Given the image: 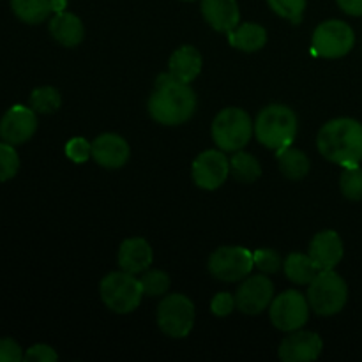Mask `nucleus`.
Here are the masks:
<instances>
[{"instance_id": "1", "label": "nucleus", "mask_w": 362, "mask_h": 362, "mask_svg": "<svg viewBox=\"0 0 362 362\" xmlns=\"http://www.w3.org/2000/svg\"><path fill=\"white\" fill-rule=\"evenodd\" d=\"M197 94L189 83L175 80L170 73L159 74L147 103L148 115L161 126H180L193 119Z\"/></svg>"}, {"instance_id": "2", "label": "nucleus", "mask_w": 362, "mask_h": 362, "mask_svg": "<svg viewBox=\"0 0 362 362\" xmlns=\"http://www.w3.org/2000/svg\"><path fill=\"white\" fill-rule=\"evenodd\" d=\"M318 152L339 166H356L362 161V124L350 117H338L320 127Z\"/></svg>"}, {"instance_id": "3", "label": "nucleus", "mask_w": 362, "mask_h": 362, "mask_svg": "<svg viewBox=\"0 0 362 362\" xmlns=\"http://www.w3.org/2000/svg\"><path fill=\"white\" fill-rule=\"evenodd\" d=\"M299 131L297 115L286 105H269L255 120V136L264 147L279 151L293 144Z\"/></svg>"}, {"instance_id": "4", "label": "nucleus", "mask_w": 362, "mask_h": 362, "mask_svg": "<svg viewBox=\"0 0 362 362\" xmlns=\"http://www.w3.org/2000/svg\"><path fill=\"white\" fill-rule=\"evenodd\" d=\"M212 140L223 152L243 151L253 136L255 124L243 108L221 110L212 120Z\"/></svg>"}, {"instance_id": "5", "label": "nucleus", "mask_w": 362, "mask_h": 362, "mask_svg": "<svg viewBox=\"0 0 362 362\" xmlns=\"http://www.w3.org/2000/svg\"><path fill=\"white\" fill-rule=\"evenodd\" d=\"M99 293H101V300L105 303V306L119 315H126L136 310L141 303V297L145 296L140 278L122 271V269L110 272L101 279Z\"/></svg>"}, {"instance_id": "6", "label": "nucleus", "mask_w": 362, "mask_h": 362, "mask_svg": "<svg viewBox=\"0 0 362 362\" xmlns=\"http://www.w3.org/2000/svg\"><path fill=\"white\" fill-rule=\"evenodd\" d=\"M306 297L310 308L315 313L320 315V317H332L346 306L349 286L334 269L320 271L317 278L310 283Z\"/></svg>"}, {"instance_id": "7", "label": "nucleus", "mask_w": 362, "mask_h": 362, "mask_svg": "<svg viewBox=\"0 0 362 362\" xmlns=\"http://www.w3.org/2000/svg\"><path fill=\"white\" fill-rule=\"evenodd\" d=\"M356 45V32L346 21L327 20L322 21L313 32L311 52L322 59H341L349 55Z\"/></svg>"}, {"instance_id": "8", "label": "nucleus", "mask_w": 362, "mask_h": 362, "mask_svg": "<svg viewBox=\"0 0 362 362\" xmlns=\"http://www.w3.org/2000/svg\"><path fill=\"white\" fill-rule=\"evenodd\" d=\"M158 325L163 334L168 338H186L194 327V304L189 297L182 293H170L158 306Z\"/></svg>"}, {"instance_id": "9", "label": "nucleus", "mask_w": 362, "mask_h": 362, "mask_svg": "<svg viewBox=\"0 0 362 362\" xmlns=\"http://www.w3.org/2000/svg\"><path fill=\"white\" fill-rule=\"evenodd\" d=\"M253 253L244 246H221L209 258V272L225 283L243 281L253 272Z\"/></svg>"}, {"instance_id": "10", "label": "nucleus", "mask_w": 362, "mask_h": 362, "mask_svg": "<svg viewBox=\"0 0 362 362\" xmlns=\"http://www.w3.org/2000/svg\"><path fill=\"white\" fill-rule=\"evenodd\" d=\"M269 318L272 325L281 332H292L304 327L310 320L308 297L297 290H286L279 293L269 306Z\"/></svg>"}, {"instance_id": "11", "label": "nucleus", "mask_w": 362, "mask_h": 362, "mask_svg": "<svg viewBox=\"0 0 362 362\" xmlns=\"http://www.w3.org/2000/svg\"><path fill=\"white\" fill-rule=\"evenodd\" d=\"M230 175V159L225 152L204 151L191 166V179L200 189L216 191L226 182Z\"/></svg>"}, {"instance_id": "12", "label": "nucleus", "mask_w": 362, "mask_h": 362, "mask_svg": "<svg viewBox=\"0 0 362 362\" xmlns=\"http://www.w3.org/2000/svg\"><path fill=\"white\" fill-rule=\"evenodd\" d=\"M274 299V285L264 274H253L243 279L235 293V303L244 315H260Z\"/></svg>"}, {"instance_id": "13", "label": "nucleus", "mask_w": 362, "mask_h": 362, "mask_svg": "<svg viewBox=\"0 0 362 362\" xmlns=\"http://www.w3.org/2000/svg\"><path fill=\"white\" fill-rule=\"evenodd\" d=\"M37 131V115L32 108L14 105L0 119V138L11 145H21Z\"/></svg>"}, {"instance_id": "14", "label": "nucleus", "mask_w": 362, "mask_h": 362, "mask_svg": "<svg viewBox=\"0 0 362 362\" xmlns=\"http://www.w3.org/2000/svg\"><path fill=\"white\" fill-rule=\"evenodd\" d=\"M324 350V341L317 332L297 331L288 332L278 350L279 359L285 362H311L317 361Z\"/></svg>"}, {"instance_id": "15", "label": "nucleus", "mask_w": 362, "mask_h": 362, "mask_svg": "<svg viewBox=\"0 0 362 362\" xmlns=\"http://www.w3.org/2000/svg\"><path fill=\"white\" fill-rule=\"evenodd\" d=\"M131 147L117 133H103L95 140H92V159L103 168L117 170L122 168L129 161Z\"/></svg>"}, {"instance_id": "16", "label": "nucleus", "mask_w": 362, "mask_h": 362, "mask_svg": "<svg viewBox=\"0 0 362 362\" xmlns=\"http://www.w3.org/2000/svg\"><path fill=\"white\" fill-rule=\"evenodd\" d=\"M308 255L313 258V262L320 271H331L343 260L345 246H343V240L338 232L322 230L311 239Z\"/></svg>"}, {"instance_id": "17", "label": "nucleus", "mask_w": 362, "mask_h": 362, "mask_svg": "<svg viewBox=\"0 0 362 362\" xmlns=\"http://www.w3.org/2000/svg\"><path fill=\"white\" fill-rule=\"evenodd\" d=\"M152 260H154L152 246L141 237H131V239L122 240L119 255H117L119 267L134 276L151 269Z\"/></svg>"}, {"instance_id": "18", "label": "nucleus", "mask_w": 362, "mask_h": 362, "mask_svg": "<svg viewBox=\"0 0 362 362\" xmlns=\"http://www.w3.org/2000/svg\"><path fill=\"white\" fill-rule=\"evenodd\" d=\"M202 14L214 30L228 34L240 23L237 0H202Z\"/></svg>"}, {"instance_id": "19", "label": "nucleus", "mask_w": 362, "mask_h": 362, "mask_svg": "<svg viewBox=\"0 0 362 362\" xmlns=\"http://www.w3.org/2000/svg\"><path fill=\"white\" fill-rule=\"evenodd\" d=\"M202 66H204V59H202L200 52L194 46L184 45L180 48H177L172 53V57H170L168 73L175 80L184 81V83H191L202 73Z\"/></svg>"}, {"instance_id": "20", "label": "nucleus", "mask_w": 362, "mask_h": 362, "mask_svg": "<svg viewBox=\"0 0 362 362\" xmlns=\"http://www.w3.org/2000/svg\"><path fill=\"white\" fill-rule=\"evenodd\" d=\"M49 34L59 45L66 48H74L80 45L85 37L83 21L73 13H55V16L49 20Z\"/></svg>"}, {"instance_id": "21", "label": "nucleus", "mask_w": 362, "mask_h": 362, "mask_svg": "<svg viewBox=\"0 0 362 362\" xmlns=\"http://www.w3.org/2000/svg\"><path fill=\"white\" fill-rule=\"evenodd\" d=\"M228 41L233 48L246 53L260 52L267 45V30L258 23H240L228 32Z\"/></svg>"}, {"instance_id": "22", "label": "nucleus", "mask_w": 362, "mask_h": 362, "mask_svg": "<svg viewBox=\"0 0 362 362\" xmlns=\"http://www.w3.org/2000/svg\"><path fill=\"white\" fill-rule=\"evenodd\" d=\"M276 158H278L279 170H281V173L286 179L303 180L310 173V158L303 151L292 147V145L276 151Z\"/></svg>"}, {"instance_id": "23", "label": "nucleus", "mask_w": 362, "mask_h": 362, "mask_svg": "<svg viewBox=\"0 0 362 362\" xmlns=\"http://www.w3.org/2000/svg\"><path fill=\"white\" fill-rule=\"evenodd\" d=\"M283 271H285L286 278L296 285H310L317 278L320 269L317 267L310 255L290 253L283 260Z\"/></svg>"}, {"instance_id": "24", "label": "nucleus", "mask_w": 362, "mask_h": 362, "mask_svg": "<svg viewBox=\"0 0 362 362\" xmlns=\"http://www.w3.org/2000/svg\"><path fill=\"white\" fill-rule=\"evenodd\" d=\"M232 154L233 156L230 158V175L244 184L257 182L262 177V166L258 159L251 156L250 152L244 151L232 152Z\"/></svg>"}, {"instance_id": "25", "label": "nucleus", "mask_w": 362, "mask_h": 362, "mask_svg": "<svg viewBox=\"0 0 362 362\" xmlns=\"http://www.w3.org/2000/svg\"><path fill=\"white\" fill-rule=\"evenodd\" d=\"M11 9L18 20L27 25L42 23L53 13L49 0H11Z\"/></svg>"}, {"instance_id": "26", "label": "nucleus", "mask_w": 362, "mask_h": 362, "mask_svg": "<svg viewBox=\"0 0 362 362\" xmlns=\"http://www.w3.org/2000/svg\"><path fill=\"white\" fill-rule=\"evenodd\" d=\"M62 105L60 92L55 87H37L30 94V108L35 113H55Z\"/></svg>"}, {"instance_id": "27", "label": "nucleus", "mask_w": 362, "mask_h": 362, "mask_svg": "<svg viewBox=\"0 0 362 362\" xmlns=\"http://www.w3.org/2000/svg\"><path fill=\"white\" fill-rule=\"evenodd\" d=\"M339 189L343 197L352 202L362 200V168L359 165L345 166L339 177Z\"/></svg>"}, {"instance_id": "28", "label": "nucleus", "mask_w": 362, "mask_h": 362, "mask_svg": "<svg viewBox=\"0 0 362 362\" xmlns=\"http://www.w3.org/2000/svg\"><path fill=\"white\" fill-rule=\"evenodd\" d=\"M141 288L148 297H161L170 290V276L159 269H147L140 276Z\"/></svg>"}, {"instance_id": "29", "label": "nucleus", "mask_w": 362, "mask_h": 362, "mask_svg": "<svg viewBox=\"0 0 362 362\" xmlns=\"http://www.w3.org/2000/svg\"><path fill=\"white\" fill-rule=\"evenodd\" d=\"M267 4L278 16L285 18L290 23L299 25L303 21L306 0H267Z\"/></svg>"}, {"instance_id": "30", "label": "nucleus", "mask_w": 362, "mask_h": 362, "mask_svg": "<svg viewBox=\"0 0 362 362\" xmlns=\"http://www.w3.org/2000/svg\"><path fill=\"white\" fill-rule=\"evenodd\" d=\"M20 170V156L14 151V145L0 141V182L14 179Z\"/></svg>"}, {"instance_id": "31", "label": "nucleus", "mask_w": 362, "mask_h": 362, "mask_svg": "<svg viewBox=\"0 0 362 362\" xmlns=\"http://www.w3.org/2000/svg\"><path fill=\"white\" fill-rule=\"evenodd\" d=\"M255 267L260 269L264 274H276L281 271L283 260L276 250H269V247H260L253 253Z\"/></svg>"}, {"instance_id": "32", "label": "nucleus", "mask_w": 362, "mask_h": 362, "mask_svg": "<svg viewBox=\"0 0 362 362\" xmlns=\"http://www.w3.org/2000/svg\"><path fill=\"white\" fill-rule=\"evenodd\" d=\"M66 156L76 165L88 161L92 158V141L85 140L83 136H76L66 144Z\"/></svg>"}, {"instance_id": "33", "label": "nucleus", "mask_w": 362, "mask_h": 362, "mask_svg": "<svg viewBox=\"0 0 362 362\" xmlns=\"http://www.w3.org/2000/svg\"><path fill=\"white\" fill-rule=\"evenodd\" d=\"M23 361H27V362H55V361H59V354H57L55 349H52L49 345L37 343V345H32L30 349L25 352Z\"/></svg>"}, {"instance_id": "34", "label": "nucleus", "mask_w": 362, "mask_h": 362, "mask_svg": "<svg viewBox=\"0 0 362 362\" xmlns=\"http://www.w3.org/2000/svg\"><path fill=\"white\" fill-rule=\"evenodd\" d=\"M237 308L235 296L228 292H221L218 296L212 297L211 300V311L216 315V317H228L233 310Z\"/></svg>"}, {"instance_id": "35", "label": "nucleus", "mask_w": 362, "mask_h": 362, "mask_svg": "<svg viewBox=\"0 0 362 362\" xmlns=\"http://www.w3.org/2000/svg\"><path fill=\"white\" fill-rule=\"evenodd\" d=\"M23 350L14 339H0V362H20L23 361Z\"/></svg>"}, {"instance_id": "36", "label": "nucleus", "mask_w": 362, "mask_h": 362, "mask_svg": "<svg viewBox=\"0 0 362 362\" xmlns=\"http://www.w3.org/2000/svg\"><path fill=\"white\" fill-rule=\"evenodd\" d=\"M339 9L350 16H362V0H336Z\"/></svg>"}, {"instance_id": "37", "label": "nucleus", "mask_w": 362, "mask_h": 362, "mask_svg": "<svg viewBox=\"0 0 362 362\" xmlns=\"http://www.w3.org/2000/svg\"><path fill=\"white\" fill-rule=\"evenodd\" d=\"M49 2H52L53 13H62L67 7V0H49Z\"/></svg>"}, {"instance_id": "38", "label": "nucleus", "mask_w": 362, "mask_h": 362, "mask_svg": "<svg viewBox=\"0 0 362 362\" xmlns=\"http://www.w3.org/2000/svg\"><path fill=\"white\" fill-rule=\"evenodd\" d=\"M184 2H193V0H184Z\"/></svg>"}]
</instances>
